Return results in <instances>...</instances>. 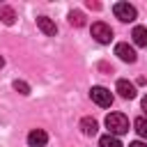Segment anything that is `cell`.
Listing matches in <instances>:
<instances>
[{
  "mask_svg": "<svg viewBox=\"0 0 147 147\" xmlns=\"http://www.w3.org/2000/svg\"><path fill=\"white\" fill-rule=\"evenodd\" d=\"M80 129H83V133H85V136H96L99 124H96V119H94V117H83V119H80Z\"/></svg>",
  "mask_w": 147,
  "mask_h": 147,
  "instance_id": "obj_9",
  "label": "cell"
},
{
  "mask_svg": "<svg viewBox=\"0 0 147 147\" xmlns=\"http://www.w3.org/2000/svg\"><path fill=\"white\" fill-rule=\"evenodd\" d=\"M131 39H133V44H136V46H147V28L136 25V28H133V32H131Z\"/></svg>",
  "mask_w": 147,
  "mask_h": 147,
  "instance_id": "obj_10",
  "label": "cell"
},
{
  "mask_svg": "<svg viewBox=\"0 0 147 147\" xmlns=\"http://www.w3.org/2000/svg\"><path fill=\"white\" fill-rule=\"evenodd\" d=\"M142 110H145V113H147V96H145V99H142Z\"/></svg>",
  "mask_w": 147,
  "mask_h": 147,
  "instance_id": "obj_17",
  "label": "cell"
},
{
  "mask_svg": "<svg viewBox=\"0 0 147 147\" xmlns=\"http://www.w3.org/2000/svg\"><path fill=\"white\" fill-rule=\"evenodd\" d=\"M129 147H147V145L140 142V140H136V142H129Z\"/></svg>",
  "mask_w": 147,
  "mask_h": 147,
  "instance_id": "obj_16",
  "label": "cell"
},
{
  "mask_svg": "<svg viewBox=\"0 0 147 147\" xmlns=\"http://www.w3.org/2000/svg\"><path fill=\"white\" fill-rule=\"evenodd\" d=\"M90 96H92V101H94L96 106H101V108H110V103H113L110 90H106V87H101V85H94V87L90 90Z\"/></svg>",
  "mask_w": 147,
  "mask_h": 147,
  "instance_id": "obj_3",
  "label": "cell"
},
{
  "mask_svg": "<svg viewBox=\"0 0 147 147\" xmlns=\"http://www.w3.org/2000/svg\"><path fill=\"white\" fill-rule=\"evenodd\" d=\"M14 18H16V14H14L11 7H0V21H2L5 25H11Z\"/></svg>",
  "mask_w": 147,
  "mask_h": 147,
  "instance_id": "obj_12",
  "label": "cell"
},
{
  "mask_svg": "<svg viewBox=\"0 0 147 147\" xmlns=\"http://www.w3.org/2000/svg\"><path fill=\"white\" fill-rule=\"evenodd\" d=\"M113 11H115V16H117L122 23H131V21H136V16H138L136 7L129 5V2H115V5H113Z\"/></svg>",
  "mask_w": 147,
  "mask_h": 147,
  "instance_id": "obj_2",
  "label": "cell"
},
{
  "mask_svg": "<svg viewBox=\"0 0 147 147\" xmlns=\"http://www.w3.org/2000/svg\"><path fill=\"white\" fill-rule=\"evenodd\" d=\"M2 64H5V57H2V55H0V67H2Z\"/></svg>",
  "mask_w": 147,
  "mask_h": 147,
  "instance_id": "obj_18",
  "label": "cell"
},
{
  "mask_svg": "<svg viewBox=\"0 0 147 147\" xmlns=\"http://www.w3.org/2000/svg\"><path fill=\"white\" fill-rule=\"evenodd\" d=\"M99 147H124V145L119 142V138H117V136L106 133V136H101V138H99Z\"/></svg>",
  "mask_w": 147,
  "mask_h": 147,
  "instance_id": "obj_11",
  "label": "cell"
},
{
  "mask_svg": "<svg viewBox=\"0 0 147 147\" xmlns=\"http://www.w3.org/2000/svg\"><path fill=\"white\" fill-rule=\"evenodd\" d=\"M133 126H136V133L140 138H147V117H138L133 122Z\"/></svg>",
  "mask_w": 147,
  "mask_h": 147,
  "instance_id": "obj_13",
  "label": "cell"
},
{
  "mask_svg": "<svg viewBox=\"0 0 147 147\" xmlns=\"http://www.w3.org/2000/svg\"><path fill=\"white\" fill-rule=\"evenodd\" d=\"M106 126H108V131H110L113 136H124V133H129V119H126V115H122V113H110V115L106 117Z\"/></svg>",
  "mask_w": 147,
  "mask_h": 147,
  "instance_id": "obj_1",
  "label": "cell"
},
{
  "mask_svg": "<svg viewBox=\"0 0 147 147\" xmlns=\"http://www.w3.org/2000/svg\"><path fill=\"white\" fill-rule=\"evenodd\" d=\"M92 37H94L99 44H110L113 30H110V25H106L103 21H96V23H92Z\"/></svg>",
  "mask_w": 147,
  "mask_h": 147,
  "instance_id": "obj_4",
  "label": "cell"
},
{
  "mask_svg": "<svg viewBox=\"0 0 147 147\" xmlns=\"http://www.w3.org/2000/svg\"><path fill=\"white\" fill-rule=\"evenodd\" d=\"M69 23L76 25V28L85 25V14H83V11H69Z\"/></svg>",
  "mask_w": 147,
  "mask_h": 147,
  "instance_id": "obj_14",
  "label": "cell"
},
{
  "mask_svg": "<svg viewBox=\"0 0 147 147\" xmlns=\"http://www.w3.org/2000/svg\"><path fill=\"white\" fill-rule=\"evenodd\" d=\"M14 90L21 92V94H30V85L23 83V80H14Z\"/></svg>",
  "mask_w": 147,
  "mask_h": 147,
  "instance_id": "obj_15",
  "label": "cell"
},
{
  "mask_svg": "<svg viewBox=\"0 0 147 147\" xmlns=\"http://www.w3.org/2000/svg\"><path fill=\"white\" fill-rule=\"evenodd\" d=\"M117 92H119L122 99H133V96H136V85L129 83L126 78H119V80H117Z\"/></svg>",
  "mask_w": 147,
  "mask_h": 147,
  "instance_id": "obj_8",
  "label": "cell"
},
{
  "mask_svg": "<svg viewBox=\"0 0 147 147\" xmlns=\"http://www.w3.org/2000/svg\"><path fill=\"white\" fill-rule=\"evenodd\" d=\"M37 28H39L46 37H55V32H57V25H55L48 16H39V18H37Z\"/></svg>",
  "mask_w": 147,
  "mask_h": 147,
  "instance_id": "obj_7",
  "label": "cell"
},
{
  "mask_svg": "<svg viewBox=\"0 0 147 147\" xmlns=\"http://www.w3.org/2000/svg\"><path fill=\"white\" fill-rule=\"evenodd\" d=\"M115 55H117L122 62H136V51H133V46H129V44H117V46H115Z\"/></svg>",
  "mask_w": 147,
  "mask_h": 147,
  "instance_id": "obj_6",
  "label": "cell"
},
{
  "mask_svg": "<svg viewBox=\"0 0 147 147\" xmlns=\"http://www.w3.org/2000/svg\"><path fill=\"white\" fill-rule=\"evenodd\" d=\"M46 142H48V133L44 129H32L28 133V145L30 147H46Z\"/></svg>",
  "mask_w": 147,
  "mask_h": 147,
  "instance_id": "obj_5",
  "label": "cell"
}]
</instances>
